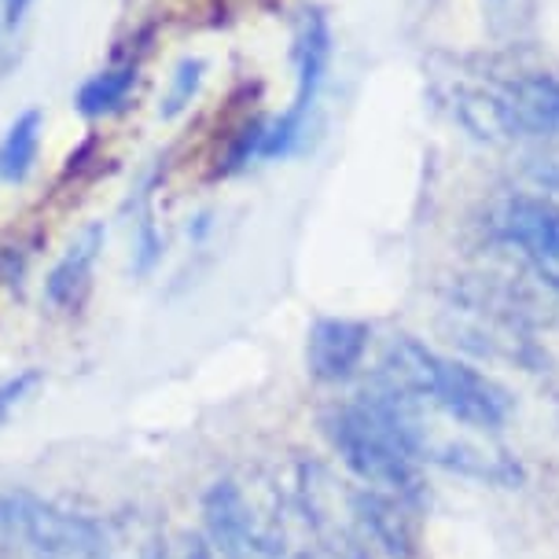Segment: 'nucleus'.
<instances>
[{"mask_svg":"<svg viewBox=\"0 0 559 559\" xmlns=\"http://www.w3.org/2000/svg\"><path fill=\"white\" fill-rule=\"evenodd\" d=\"M29 4H34V0H4V23L19 26L23 23V15L29 12Z\"/></svg>","mask_w":559,"mask_h":559,"instance_id":"nucleus-17","label":"nucleus"},{"mask_svg":"<svg viewBox=\"0 0 559 559\" xmlns=\"http://www.w3.org/2000/svg\"><path fill=\"white\" fill-rule=\"evenodd\" d=\"M354 512H357V523H361L365 537L383 548L386 556L408 559L416 552V531H413V519H408L405 501L365 486L354 493Z\"/></svg>","mask_w":559,"mask_h":559,"instance_id":"nucleus-8","label":"nucleus"},{"mask_svg":"<svg viewBox=\"0 0 559 559\" xmlns=\"http://www.w3.org/2000/svg\"><path fill=\"white\" fill-rule=\"evenodd\" d=\"M0 559H4V545H0Z\"/></svg>","mask_w":559,"mask_h":559,"instance_id":"nucleus-18","label":"nucleus"},{"mask_svg":"<svg viewBox=\"0 0 559 559\" xmlns=\"http://www.w3.org/2000/svg\"><path fill=\"white\" fill-rule=\"evenodd\" d=\"M206 534L228 559L247 556H280L284 552V531L280 523H265L258 508L236 483H214L203 497Z\"/></svg>","mask_w":559,"mask_h":559,"instance_id":"nucleus-3","label":"nucleus"},{"mask_svg":"<svg viewBox=\"0 0 559 559\" xmlns=\"http://www.w3.org/2000/svg\"><path fill=\"white\" fill-rule=\"evenodd\" d=\"M295 63H298V93H295L292 111L309 118L313 99L324 85L328 63H332V26H328L324 12H306L302 29H298V45H295Z\"/></svg>","mask_w":559,"mask_h":559,"instance_id":"nucleus-9","label":"nucleus"},{"mask_svg":"<svg viewBox=\"0 0 559 559\" xmlns=\"http://www.w3.org/2000/svg\"><path fill=\"white\" fill-rule=\"evenodd\" d=\"M365 349H368V328L361 321L324 317V321L309 328L306 365L321 383H343V379H349L361 368Z\"/></svg>","mask_w":559,"mask_h":559,"instance_id":"nucleus-7","label":"nucleus"},{"mask_svg":"<svg viewBox=\"0 0 559 559\" xmlns=\"http://www.w3.org/2000/svg\"><path fill=\"white\" fill-rule=\"evenodd\" d=\"M41 129L45 115L37 107H29L8 126L4 140H0V181L4 185H23L29 177L37 163V147H41Z\"/></svg>","mask_w":559,"mask_h":559,"instance_id":"nucleus-12","label":"nucleus"},{"mask_svg":"<svg viewBox=\"0 0 559 559\" xmlns=\"http://www.w3.org/2000/svg\"><path fill=\"white\" fill-rule=\"evenodd\" d=\"M338 486L321 464H306L298 475V504H302L306 523L313 526L317 542L328 548L332 559H372L368 556V537L357 523L354 493L346 497L343 508H335Z\"/></svg>","mask_w":559,"mask_h":559,"instance_id":"nucleus-4","label":"nucleus"},{"mask_svg":"<svg viewBox=\"0 0 559 559\" xmlns=\"http://www.w3.org/2000/svg\"><path fill=\"white\" fill-rule=\"evenodd\" d=\"M104 247V225H93L88 233L78 239L70 251L59 258V265L45 280V298L52 306H70L78 298V292L85 287L88 273H93L96 251Z\"/></svg>","mask_w":559,"mask_h":559,"instance_id":"nucleus-11","label":"nucleus"},{"mask_svg":"<svg viewBox=\"0 0 559 559\" xmlns=\"http://www.w3.org/2000/svg\"><path fill=\"white\" fill-rule=\"evenodd\" d=\"M152 559H214V556H210V545L199 534H181L174 542L158 545Z\"/></svg>","mask_w":559,"mask_h":559,"instance_id":"nucleus-14","label":"nucleus"},{"mask_svg":"<svg viewBox=\"0 0 559 559\" xmlns=\"http://www.w3.org/2000/svg\"><path fill=\"white\" fill-rule=\"evenodd\" d=\"M497 233L512 243L526 265L559 292V203L542 195H512L497 210Z\"/></svg>","mask_w":559,"mask_h":559,"instance_id":"nucleus-5","label":"nucleus"},{"mask_svg":"<svg viewBox=\"0 0 559 559\" xmlns=\"http://www.w3.org/2000/svg\"><path fill=\"white\" fill-rule=\"evenodd\" d=\"M155 258H158V243H155V236H152V225L144 222V233H140V262H136V273H147Z\"/></svg>","mask_w":559,"mask_h":559,"instance_id":"nucleus-16","label":"nucleus"},{"mask_svg":"<svg viewBox=\"0 0 559 559\" xmlns=\"http://www.w3.org/2000/svg\"><path fill=\"white\" fill-rule=\"evenodd\" d=\"M199 85H203V63H199V59H185L174 74V85H169V96L163 104V118L181 115L185 107L192 104V96L199 93Z\"/></svg>","mask_w":559,"mask_h":559,"instance_id":"nucleus-13","label":"nucleus"},{"mask_svg":"<svg viewBox=\"0 0 559 559\" xmlns=\"http://www.w3.org/2000/svg\"><path fill=\"white\" fill-rule=\"evenodd\" d=\"M136 63H122L111 70H99L88 82H82V88L74 93V111L82 118H107L126 111L129 96L136 88Z\"/></svg>","mask_w":559,"mask_h":559,"instance_id":"nucleus-10","label":"nucleus"},{"mask_svg":"<svg viewBox=\"0 0 559 559\" xmlns=\"http://www.w3.org/2000/svg\"><path fill=\"white\" fill-rule=\"evenodd\" d=\"M379 376L402 394L416 397L419 405H431L449 424H461L464 431L497 435L512 416V397L497 379L456 357L438 354L419 338L397 335L386 346Z\"/></svg>","mask_w":559,"mask_h":559,"instance_id":"nucleus-1","label":"nucleus"},{"mask_svg":"<svg viewBox=\"0 0 559 559\" xmlns=\"http://www.w3.org/2000/svg\"><path fill=\"white\" fill-rule=\"evenodd\" d=\"M0 531L12 542H23L34 548L37 556H88L99 548V531L88 519L59 512L56 504L41 501V497L26 493V489H12L0 493Z\"/></svg>","mask_w":559,"mask_h":559,"instance_id":"nucleus-2","label":"nucleus"},{"mask_svg":"<svg viewBox=\"0 0 559 559\" xmlns=\"http://www.w3.org/2000/svg\"><path fill=\"white\" fill-rule=\"evenodd\" d=\"M497 129L512 136H559V78L526 74L489 96Z\"/></svg>","mask_w":559,"mask_h":559,"instance_id":"nucleus-6","label":"nucleus"},{"mask_svg":"<svg viewBox=\"0 0 559 559\" xmlns=\"http://www.w3.org/2000/svg\"><path fill=\"white\" fill-rule=\"evenodd\" d=\"M34 383H37V372H23L19 379H8V383L0 386V413H4L8 405H15L19 397H23Z\"/></svg>","mask_w":559,"mask_h":559,"instance_id":"nucleus-15","label":"nucleus"}]
</instances>
